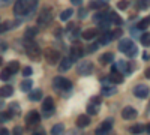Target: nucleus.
<instances>
[{
    "label": "nucleus",
    "mask_w": 150,
    "mask_h": 135,
    "mask_svg": "<svg viewBox=\"0 0 150 135\" xmlns=\"http://www.w3.org/2000/svg\"><path fill=\"white\" fill-rule=\"evenodd\" d=\"M0 65H2V57H0Z\"/></svg>",
    "instance_id": "nucleus-54"
},
{
    "label": "nucleus",
    "mask_w": 150,
    "mask_h": 135,
    "mask_svg": "<svg viewBox=\"0 0 150 135\" xmlns=\"http://www.w3.org/2000/svg\"><path fill=\"white\" fill-rule=\"evenodd\" d=\"M12 24H14L12 21H5V23H2V24H0V33H5V32H8L9 29H12V27H14Z\"/></svg>",
    "instance_id": "nucleus-31"
},
{
    "label": "nucleus",
    "mask_w": 150,
    "mask_h": 135,
    "mask_svg": "<svg viewBox=\"0 0 150 135\" xmlns=\"http://www.w3.org/2000/svg\"><path fill=\"white\" fill-rule=\"evenodd\" d=\"M140 41L144 47H150V33H144L143 36H140Z\"/></svg>",
    "instance_id": "nucleus-35"
},
{
    "label": "nucleus",
    "mask_w": 150,
    "mask_h": 135,
    "mask_svg": "<svg viewBox=\"0 0 150 135\" xmlns=\"http://www.w3.org/2000/svg\"><path fill=\"white\" fill-rule=\"evenodd\" d=\"M32 86H33V83H32V80H24L23 83H21V90L23 92H30L32 90Z\"/></svg>",
    "instance_id": "nucleus-29"
},
{
    "label": "nucleus",
    "mask_w": 150,
    "mask_h": 135,
    "mask_svg": "<svg viewBox=\"0 0 150 135\" xmlns=\"http://www.w3.org/2000/svg\"><path fill=\"white\" fill-rule=\"evenodd\" d=\"M111 128H112V120L111 119H107L105 122H102V123L96 128L95 134H99V135H101V134H108L111 131Z\"/></svg>",
    "instance_id": "nucleus-13"
},
{
    "label": "nucleus",
    "mask_w": 150,
    "mask_h": 135,
    "mask_svg": "<svg viewBox=\"0 0 150 135\" xmlns=\"http://www.w3.org/2000/svg\"><path fill=\"white\" fill-rule=\"evenodd\" d=\"M150 8V0H137V9H149Z\"/></svg>",
    "instance_id": "nucleus-28"
},
{
    "label": "nucleus",
    "mask_w": 150,
    "mask_h": 135,
    "mask_svg": "<svg viewBox=\"0 0 150 135\" xmlns=\"http://www.w3.org/2000/svg\"><path fill=\"white\" fill-rule=\"evenodd\" d=\"M39 3V0H17L14 5V12L17 17H26L33 12Z\"/></svg>",
    "instance_id": "nucleus-1"
},
{
    "label": "nucleus",
    "mask_w": 150,
    "mask_h": 135,
    "mask_svg": "<svg viewBox=\"0 0 150 135\" xmlns=\"http://www.w3.org/2000/svg\"><path fill=\"white\" fill-rule=\"evenodd\" d=\"M117 8L125 11V9H128L129 8V0H120V2L117 3Z\"/></svg>",
    "instance_id": "nucleus-40"
},
{
    "label": "nucleus",
    "mask_w": 150,
    "mask_h": 135,
    "mask_svg": "<svg viewBox=\"0 0 150 135\" xmlns=\"http://www.w3.org/2000/svg\"><path fill=\"white\" fill-rule=\"evenodd\" d=\"M92 71H93L92 62H81V63H78V66H77V74H80V75H83V77L90 75Z\"/></svg>",
    "instance_id": "nucleus-8"
},
{
    "label": "nucleus",
    "mask_w": 150,
    "mask_h": 135,
    "mask_svg": "<svg viewBox=\"0 0 150 135\" xmlns=\"http://www.w3.org/2000/svg\"><path fill=\"white\" fill-rule=\"evenodd\" d=\"M72 59L71 57H65L63 60L60 62V65H59V71L60 72H66V71H69L71 69V66H72Z\"/></svg>",
    "instance_id": "nucleus-17"
},
{
    "label": "nucleus",
    "mask_w": 150,
    "mask_h": 135,
    "mask_svg": "<svg viewBox=\"0 0 150 135\" xmlns=\"http://www.w3.org/2000/svg\"><path fill=\"white\" fill-rule=\"evenodd\" d=\"M24 47H26V54L32 60H39L41 59V48L33 41V38H26L24 39Z\"/></svg>",
    "instance_id": "nucleus-2"
},
{
    "label": "nucleus",
    "mask_w": 150,
    "mask_h": 135,
    "mask_svg": "<svg viewBox=\"0 0 150 135\" xmlns=\"http://www.w3.org/2000/svg\"><path fill=\"white\" fill-rule=\"evenodd\" d=\"M149 26H150V18L147 17V18H143V20L138 21V24H137V29H138V30H144V29H147Z\"/></svg>",
    "instance_id": "nucleus-27"
},
{
    "label": "nucleus",
    "mask_w": 150,
    "mask_h": 135,
    "mask_svg": "<svg viewBox=\"0 0 150 135\" xmlns=\"http://www.w3.org/2000/svg\"><path fill=\"white\" fill-rule=\"evenodd\" d=\"M101 83H102V86H108V84H112V83L110 81V78H104V80H102Z\"/></svg>",
    "instance_id": "nucleus-48"
},
{
    "label": "nucleus",
    "mask_w": 150,
    "mask_h": 135,
    "mask_svg": "<svg viewBox=\"0 0 150 135\" xmlns=\"http://www.w3.org/2000/svg\"><path fill=\"white\" fill-rule=\"evenodd\" d=\"M72 14H74V11H72L71 8H69V9H65V11L60 14V20H62V21H66V20H69V18L72 17Z\"/></svg>",
    "instance_id": "nucleus-30"
},
{
    "label": "nucleus",
    "mask_w": 150,
    "mask_h": 135,
    "mask_svg": "<svg viewBox=\"0 0 150 135\" xmlns=\"http://www.w3.org/2000/svg\"><path fill=\"white\" fill-rule=\"evenodd\" d=\"M78 14H80V18H86L87 17V9H80Z\"/></svg>",
    "instance_id": "nucleus-46"
},
{
    "label": "nucleus",
    "mask_w": 150,
    "mask_h": 135,
    "mask_svg": "<svg viewBox=\"0 0 150 135\" xmlns=\"http://www.w3.org/2000/svg\"><path fill=\"white\" fill-rule=\"evenodd\" d=\"M15 0H0V8H6L9 5H12Z\"/></svg>",
    "instance_id": "nucleus-45"
},
{
    "label": "nucleus",
    "mask_w": 150,
    "mask_h": 135,
    "mask_svg": "<svg viewBox=\"0 0 150 135\" xmlns=\"http://www.w3.org/2000/svg\"><path fill=\"white\" fill-rule=\"evenodd\" d=\"M0 98H2V96H0ZM2 107H3V101L0 99V108H2Z\"/></svg>",
    "instance_id": "nucleus-53"
},
{
    "label": "nucleus",
    "mask_w": 150,
    "mask_h": 135,
    "mask_svg": "<svg viewBox=\"0 0 150 135\" xmlns=\"http://www.w3.org/2000/svg\"><path fill=\"white\" fill-rule=\"evenodd\" d=\"M38 33V29L36 27H29L26 30V38H33V36Z\"/></svg>",
    "instance_id": "nucleus-41"
},
{
    "label": "nucleus",
    "mask_w": 150,
    "mask_h": 135,
    "mask_svg": "<svg viewBox=\"0 0 150 135\" xmlns=\"http://www.w3.org/2000/svg\"><path fill=\"white\" fill-rule=\"evenodd\" d=\"M144 131H146V126H143V125H135V126L131 128V132L132 134H141Z\"/></svg>",
    "instance_id": "nucleus-38"
},
{
    "label": "nucleus",
    "mask_w": 150,
    "mask_h": 135,
    "mask_svg": "<svg viewBox=\"0 0 150 135\" xmlns=\"http://www.w3.org/2000/svg\"><path fill=\"white\" fill-rule=\"evenodd\" d=\"M41 98H42V90H39V89L29 92V99H30V101H39Z\"/></svg>",
    "instance_id": "nucleus-26"
},
{
    "label": "nucleus",
    "mask_w": 150,
    "mask_h": 135,
    "mask_svg": "<svg viewBox=\"0 0 150 135\" xmlns=\"http://www.w3.org/2000/svg\"><path fill=\"white\" fill-rule=\"evenodd\" d=\"M42 111H45L47 114L54 111V99L51 96H47L44 99V102H42Z\"/></svg>",
    "instance_id": "nucleus-14"
},
{
    "label": "nucleus",
    "mask_w": 150,
    "mask_h": 135,
    "mask_svg": "<svg viewBox=\"0 0 150 135\" xmlns=\"http://www.w3.org/2000/svg\"><path fill=\"white\" fill-rule=\"evenodd\" d=\"M98 48H99V44H98V42H96V44H92V45L87 47V53H95Z\"/></svg>",
    "instance_id": "nucleus-44"
},
{
    "label": "nucleus",
    "mask_w": 150,
    "mask_h": 135,
    "mask_svg": "<svg viewBox=\"0 0 150 135\" xmlns=\"http://www.w3.org/2000/svg\"><path fill=\"white\" fill-rule=\"evenodd\" d=\"M110 33H111V38L112 39H119V38H122V36H123V30L122 29H116V30H112Z\"/></svg>",
    "instance_id": "nucleus-39"
},
{
    "label": "nucleus",
    "mask_w": 150,
    "mask_h": 135,
    "mask_svg": "<svg viewBox=\"0 0 150 135\" xmlns=\"http://www.w3.org/2000/svg\"><path fill=\"white\" fill-rule=\"evenodd\" d=\"M116 66H117V71L122 72L123 75H125V74H126V75H129V74L132 72V69H134V65L129 63V62H125V60H119Z\"/></svg>",
    "instance_id": "nucleus-12"
},
{
    "label": "nucleus",
    "mask_w": 150,
    "mask_h": 135,
    "mask_svg": "<svg viewBox=\"0 0 150 135\" xmlns=\"http://www.w3.org/2000/svg\"><path fill=\"white\" fill-rule=\"evenodd\" d=\"M150 93V89L147 87L146 84H137L135 89H134V95L137 98H140V99H144V98H147Z\"/></svg>",
    "instance_id": "nucleus-10"
},
{
    "label": "nucleus",
    "mask_w": 150,
    "mask_h": 135,
    "mask_svg": "<svg viewBox=\"0 0 150 135\" xmlns=\"http://www.w3.org/2000/svg\"><path fill=\"white\" fill-rule=\"evenodd\" d=\"M146 131H147V132L150 134V125H147V126H146Z\"/></svg>",
    "instance_id": "nucleus-52"
},
{
    "label": "nucleus",
    "mask_w": 150,
    "mask_h": 135,
    "mask_svg": "<svg viewBox=\"0 0 150 135\" xmlns=\"http://www.w3.org/2000/svg\"><path fill=\"white\" fill-rule=\"evenodd\" d=\"M71 54H69V57L72 59V62H75V60H78L80 57H83V54H84V51H83V47L80 45V44H74L72 47H71V51H69Z\"/></svg>",
    "instance_id": "nucleus-11"
},
{
    "label": "nucleus",
    "mask_w": 150,
    "mask_h": 135,
    "mask_svg": "<svg viewBox=\"0 0 150 135\" xmlns=\"http://www.w3.org/2000/svg\"><path fill=\"white\" fill-rule=\"evenodd\" d=\"M89 123H90V117L87 114L78 116V119H77V126L78 128H86V126H89Z\"/></svg>",
    "instance_id": "nucleus-18"
},
{
    "label": "nucleus",
    "mask_w": 150,
    "mask_h": 135,
    "mask_svg": "<svg viewBox=\"0 0 150 135\" xmlns=\"http://www.w3.org/2000/svg\"><path fill=\"white\" fill-rule=\"evenodd\" d=\"M12 132L18 135V134H21V132H23V128H21V126H15V128H14V131H12Z\"/></svg>",
    "instance_id": "nucleus-47"
},
{
    "label": "nucleus",
    "mask_w": 150,
    "mask_h": 135,
    "mask_svg": "<svg viewBox=\"0 0 150 135\" xmlns=\"http://www.w3.org/2000/svg\"><path fill=\"white\" fill-rule=\"evenodd\" d=\"M108 78H110V81H111L112 84H122V83H123V80H125L123 74H122V72H119V71L111 72V75H110Z\"/></svg>",
    "instance_id": "nucleus-16"
},
{
    "label": "nucleus",
    "mask_w": 150,
    "mask_h": 135,
    "mask_svg": "<svg viewBox=\"0 0 150 135\" xmlns=\"http://www.w3.org/2000/svg\"><path fill=\"white\" fill-rule=\"evenodd\" d=\"M12 116H11V113L9 111H6V113H2L0 114V123H2V122H6L8 119H11Z\"/></svg>",
    "instance_id": "nucleus-43"
},
{
    "label": "nucleus",
    "mask_w": 150,
    "mask_h": 135,
    "mask_svg": "<svg viewBox=\"0 0 150 135\" xmlns=\"http://www.w3.org/2000/svg\"><path fill=\"white\" fill-rule=\"evenodd\" d=\"M11 75H12L11 71L6 68V69H3L2 72H0V80H2V81H6V80H9V78H11Z\"/></svg>",
    "instance_id": "nucleus-37"
},
{
    "label": "nucleus",
    "mask_w": 150,
    "mask_h": 135,
    "mask_svg": "<svg viewBox=\"0 0 150 135\" xmlns=\"http://www.w3.org/2000/svg\"><path fill=\"white\" fill-rule=\"evenodd\" d=\"M63 125L62 123H59V125H54L53 128H51V134H54V135H60L62 132H63Z\"/></svg>",
    "instance_id": "nucleus-36"
},
{
    "label": "nucleus",
    "mask_w": 150,
    "mask_h": 135,
    "mask_svg": "<svg viewBox=\"0 0 150 135\" xmlns=\"http://www.w3.org/2000/svg\"><path fill=\"white\" fill-rule=\"evenodd\" d=\"M111 62H114V56H112L111 53H105V54H102L101 57H99V63L101 65H108Z\"/></svg>",
    "instance_id": "nucleus-22"
},
{
    "label": "nucleus",
    "mask_w": 150,
    "mask_h": 135,
    "mask_svg": "<svg viewBox=\"0 0 150 135\" xmlns=\"http://www.w3.org/2000/svg\"><path fill=\"white\" fill-rule=\"evenodd\" d=\"M6 134H9V131L6 128H0V135H6Z\"/></svg>",
    "instance_id": "nucleus-50"
},
{
    "label": "nucleus",
    "mask_w": 150,
    "mask_h": 135,
    "mask_svg": "<svg viewBox=\"0 0 150 135\" xmlns=\"http://www.w3.org/2000/svg\"><path fill=\"white\" fill-rule=\"evenodd\" d=\"M96 35H98V30L96 29H87V30H84L83 32V39H86V41H92L93 38H96Z\"/></svg>",
    "instance_id": "nucleus-19"
},
{
    "label": "nucleus",
    "mask_w": 150,
    "mask_h": 135,
    "mask_svg": "<svg viewBox=\"0 0 150 135\" xmlns=\"http://www.w3.org/2000/svg\"><path fill=\"white\" fill-rule=\"evenodd\" d=\"M111 33H108V32H102L101 33V36H99V41H98V44L99 45H107V44H110L111 42Z\"/></svg>",
    "instance_id": "nucleus-21"
},
{
    "label": "nucleus",
    "mask_w": 150,
    "mask_h": 135,
    "mask_svg": "<svg viewBox=\"0 0 150 135\" xmlns=\"http://www.w3.org/2000/svg\"><path fill=\"white\" fill-rule=\"evenodd\" d=\"M99 105H101V99H99L98 96H93L92 99H90V102H89V105H87V113H89L90 116L98 114V111H99Z\"/></svg>",
    "instance_id": "nucleus-9"
},
{
    "label": "nucleus",
    "mask_w": 150,
    "mask_h": 135,
    "mask_svg": "<svg viewBox=\"0 0 150 135\" xmlns=\"http://www.w3.org/2000/svg\"><path fill=\"white\" fill-rule=\"evenodd\" d=\"M146 78H149V80H150V68H147V69H146Z\"/></svg>",
    "instance_id": "nucleus-51"
},
{
    "label": "nucleus",
    "mask_w": 150,
    "mask_h": 135,
    "mask_svg": "<svg viewBox=\"0 0 150 135\" xmlns=\"http://www.w3.org/2000/svg\"><path fill=\"white\" fill-rule=\"evenodd\" d=\"M32 74H33V69H32L30 66H26V68L23 69V75H24V77H30Z\"/></svg>",
    "instance_id": "nucleus-42"
},
{
    "label": "nucleus",
    "mask_w": 150,
    "mask_h": 135,
    "mask_svg": "<svg viewBox=\"0 0 150 135\" xmlns=\"http://www.w3.org/2000/svg\"><path fill=\"white\" fill-rule=\"evenodd\" d=\"M8 111L11 113V116H17V114H20V105H18V104H11Z\"/></svg>",
    "instance_id": "nucleus-32"
},
{
    "label": "nucleus",
    "mask_w": 150,
    "mask_h": 135,
    "mask_svg": "<svg viewBox=\"0 0 150 135\" xmlns=\"http://www.w3.org/2000/svg\"><path fill=\"white\" fill-rule=\"evenodd\" d=\"M119 50H120L122 53H125L128 57H135L137 53H138L135 44H134L132 39H129V38H123V39L119 42Z\"/></svg>",
    "instance_id": "nucleus-3"
},
{
    "label": "nucleus",
    "mask_w": 150,
    "mask_h": 135,
    "mask_svg": "<svg viewBox=\"0 0 150 135\" xmlns=\"http://www.w3.org/2000/svg\"><path fill=\"white\" fill-rule=\"evenodd\" d=\"M71 3H72V5H77V6H80V5L83 3V0H71Z\"/></svg>",
    "instance_id": "nucleus-49"
},
{
    "label": "nucleus",
    "mask_w": 150,
    "mask_h": 135,
    "mask_svg": "<svg viewBox=\"0 0 150 135\" xmlns=\"http://www.w3.org/2000/svg\"><path fill=\"white\" fill-rule=\"evenodd\" d=\"M105 18H108L107 12H98V14L93 17V21H95V23H99V21H102V20H105Z\"/></svg>",
    "instance_id": "nucleus-34"
},
{
    "label": "nucleus",
    "mask_w": 150,
    "mask_h": 135,
    "mask_svg": "<svg viewBox=\"0 0 150 135\" xmlns=\"http://www.w3.org/2000/svg\"><path fill=\"white\" fill-rule=\"evenodd\" d=\"M117 89L114 87V84H108V86H102V95L104 96H111V95H116Z\"/></svg>",
    "instance_id": "nucleus-20"
},
{
    "label": "nucleus",
    "mask_w": 150,
    "mask_h": 135,
    "mask_svg": "<svg viewBox=\"0 0 150 135\" xmlns=\"http://www.w3.org/2000/svg\"><path fill=\"white\" fill-rule=\"evenodd\" d=\"M68 35H69V39L71 41H77V38L80 36V27H71L69 30H68Z\"/></svg>",
    "instance_id": "nucleus-25"
},
{
    "label": "nucleus",
    "mask_w": 150,
    "mask_h": 135,
    "mask_svg": "<svg viewBox=\"0 0 150 135\" xmlns=\"http://www.w3.org/2000/svg\"><path fill=\"white\" fill-rule=\"evenodd\" d=\"M12 93H14V89H12V86H3V87H0V96H2V98L12 96Z\"/></svg>",
    "instance_id": "nucleus-24"
},
{
    "label": "nucleus",
    "mask_w": 150,
    "mask_h": 135,
    "mask_svg": "<svg viewBox=\"0 0 150 135\" xmlns=\"http://www.w3.org/2000/svg\"><path fill=\"white\" fill-rule=\"evenodd\" d=\"M39 122H41V116L38 111H30L27 116H26V123H27V128H35L39 125Z\"/></svg>",
    "instance_id": "nucleus-7"
},
{
    "label": "nucleus",
    "mask_w": 150,
    "mask_h": 135,
    "mask_svg": "<svg viewBox=\"0 0 150 135\" xmlns=\"http://www.w3.org/2000/svg\"><path fill=\"white\" fill-rule=\"evenodd\" d=\"M8 69L11 71V74H17V72H18V69H20V63L17 62V60H14V62H11V63H9Z\"/></svg>",
    "instance_id": "nucleus-33"
},
{
    "label": "nucleus",
    "mask_w": 150,
    "mask_h": 135,
    "mask_svg": "<svg viewBox=\"0 0 150 135\" xmlns=\"http://www.w3.org/2000/svg\"><path fill=\"white\" fill-rule=\"evenodd\" d=\"M108 20H110L112 24H117V26H122V24H123V20H122L117 14H114V12H108Z\"/></svg>",
    "instance_id": "nucleus-23"
},
{
    "label": "nucleus",
    "mask_w": 150,
    "mask_h": 135,
    "mask_svg": "<svg viewBox=\"0 0 150 135\" xmlns=\"http://www.w3.org/2000/svg\"><path fill=\"white\" fill-rule=\"evenodd\" d=\"M72 87V83L63 77H56L54 81H53V89L57 90V92H62V90H71Z\"/></svg>",
    "instance_id": "nucleus-4"
},
{
    "label": "nucleus",
    "mask_w": 150,
    "mask_h": 135,
    "mask_svg": "<svg viewBox=\"0 0 150 135\" xmlns=\"http://www.w3.org/2000/svg\"><path fill=\"white\" fill-rule=\"evenodd\" d=\"M51 21H53V11H51V8L42 9V12L39 14V17H38V24H39V26H47V24H50Z\"/></svg>",
    "instance_id": "nucleus-5"
},
{
    "label": "nucleus",
    "mask_w": 150,
    "mask_h": 135,
    "mask_svg": "<svg viewBox=\"0 0 150 135\" xmlns=\"http://www.w3.org/2000/svg\"><path fill=\"white\" fill-rule=\"evenodd\" d=\"M44 56H45V60H47V62H48L50 65L59 63L60 54H59V51L56 50V48H47L45 53H44Z\"/></svg>",
    "instance_id": "nucleus-6"
},
{
    "label": "nucleus",
    "mask_w": 150,
    "mask_h": 135,
    "mask_svg": "<svg viewBox=\"0 0 150 135\" xmlns=\"http://www.w3.org/2000/svg\"><path fill=\"white\" fill-rule=\"evenodd\" d=\"M122 117L125 120H134L137 117V110L134 107H126V108H123V111H122Z\"/></svg>",
    "instance_id": "nucleus-15"
}]
</instances>
